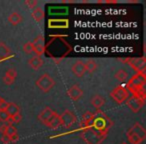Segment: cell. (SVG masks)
<instances>
[{"label": "cell", "mask_w": 146, "mask_h": 144, "mask_svg": "<svg viewBox=\"0 0 146 144\" xmlns=\"http://www.w3.org/2000/svg\"><path fill=\"white\" fill-rule=\"evenodd\" d=\"M112 122L101 110L94 113L86 112L80 122L81 138L87 144H101L107 137Z\"/></svg>", "instance_id": "1"}, {"label": "cell", "mask_w": 146, "mask_h": 144, "mask_svg": "<svg viewBox=\"0 0 146 144\" xmlns=\"http://www.w3.org/2000/svg\"><path fill=\"white\" fill-rule=\"evenodd\" d=\"M145 84H146V75L145 72L136 73L128 80L126 84V89L132 95L136 96H145Z\"/></svg>", "instance_id": "2"}, {"label": "cell", "mask_w": 146, "mask_h": 144, "mask_svg": "<svg viewBox=\"0 0 146 144\" xmlns=\"http://www.w3.org/2000/svg\"><path fill=\"white\" fill-rule=\"evenodd\" d=\"M146 137L145 128L140 123H134L127 131V139L130 144H141Z\"/></svg>", "instance_id": "3"}, {"label": "cell", "mask_w": 146, "mask_h": 144, "mask_svg": "<svg viewBox=\"0 0 146 144\" xmlns=\"http://www.w3.org/2000/svg\"><path fill=\"white\" fill-rule=\"evenodd\" d=\"M35 85L43 92H49L55 85V80L48 73L43 74L35 82Z\"/></svg>", "instance_id": "4"}, {"label": "cell", "mask_w": 146, "mask_h": 144, "mask_svg": "<svg viewBox=\"0 0 146 144\" xmlns=\"http://www.w3.org/2000/svg\"><path fill=\"white\" fill-rule=\"evenodd\" d=\"M110 96L117 104H122L124 102H126V100L128 99L130 94L124 86H117L111 91Z\"/></svg>", "instance_id": "5"}, {"label": "cell", "mask_w": 146, "mask_h": 144, "mask_svg": "<svg viewBox=\"0 0 146 144\" xmlns=\"http://www.w3.org/2000/svg\"><path fill=\"white\" fill-rule=\"evenodd\" d=\"M144 102H145V96L131 95L126 100V104H127L128 108H129L132 112H134V113H137V112L143 107Z\"/></svg>", "instance_id": "6"}, {"label": "cell", "mask_w": 146, "mask_h": 144, "mask_svg": "<svg viewBox=\"0 0 146 144\" xmlns=\"http://www.w3.org/2000/svg\"><path fill=\"white\" fill-rule=\"evenodd\" d=\"M123 62H126L129 66H131L134 70L140 73V72H145L146 69V59L144 56L138 57V58H127L124 59Z\"/></svg>", "instance_id": "7"}, {"label": "cell", "mask_w": 146, "mask_h": 144, "mask_svg": "<svg viewBox=\"0 0 146 144\" xmlns=\"http://www.w3.org/2000/svg\"><path fill=\"white\" fill-rule=\"evenodd\" d=\"M60 121L61 126H64L66 128H69L76 122V116L70 110H65L62 114H60Z\"/></svg>", "instance_id": "8"}, {"label": "cell", "mask_w": 146, "mask_h": 144, "mask_svg": "<svg viewBox=\"0 0 146 144\" xmlns=\"http://www.w3.org/2000/svg\"><path fill=\"white\" fill-rule=\"evenodd\" d=\"M56 113L55 111H53L51 108L49 107H45L44 109L42 110V111L39 113L38 115V119L39 121L41 122L42 124H44V125H48L49 121H50L51 119H52V117L54 116V114Z\"/></svg>", "instance_id": "9"}, {"label": "cell", "mask_w": 146, "mask_h": 144, "mask_svg": "<svg viewBox=\"0 0 146 144\" xmlns=\"http://www.w3.org/2000/svg\"><path fill=\"white\" fill-rule=\"evenodd\" d=\"M71 70H72V73L75 76H77V77H82L86 73L84 62L82 60H80V59L79 60H76L75 62L73 63Z\"/></svg>", "instance_id": "10"}, {"label": "cell", "mask_w": 146, "mask_h": 144, "mask_svg": "<svg viewBox=\"0 0 146 144\" xmlns=\"http://www.w3.org/2000/svg\"><path fill=\"white\" fill-rule=\"evenodd\" d=\"M67 94L70 97L71 100L73 101H77L83 96V90L79 87L78 85H73L67 90Z\"/></svg>", "instance_id": "11"}, {"label": "cell", "mask_w": 146, "mask_h": 144, "mask_svg": "<svg viewBox=\"0 0 146 144\" xmlns=\"http://www.w3.org/2000/svg\"><path fill=\"white\" fill-rule=\"evenodd\" d=\"M12 51L4 42H0V60H6L12 57Z\"/></svg>", "instance_id": "12"}, {"label": "cell", "mask_w": 146, "mask_h": 144, "mask_svg": "<svg viewBox=\"0 0 146 144\" xmlns=\"http://www.w3.org/2000/svg\"><path fill=\"white\" fill-rule=\"evenodd\" d=\"M49 28H67L68 27V20L67 19H52L49 20Z\"/></svg>", "instance_id": "13"}, {"label": "cell", "mask_w": 146, "mask_h": 144, "mask_svg": "<svg viewBox=\"0 0 146 144\" xmlns=\"http://www.w3.org/2000/svg\"><path fill=\"white\" fill-rule=\"evenodd\" d=\"M5 112L8 114L9 117H12V116L20 114V108H19V106L17 105V104H15L14 102H8Z\"/></svg>", "instance_id": "14"}, {"label": "cell", "mask_w": 146, "mask_h": 144, "mask_svg": "<svg viewBox=\"0 0 146 144\" xmlns=\"http://www.w3.org/2000/svg\"><path fill=\"white\" fill-rule=\"evenodd\" d=\"M43 63H44V62H43L42 58H41L40 56H37V55L32 56L28 60L29 66H30L32 69H34V70H37V69H39L40 67H42Z\"/></svg>", "instance_id": "15"}, {"label": "cell", "mask_w": 146, "mask_h": 144, "mask_svg": "<svg viewBox=\"0 0 146 144\" xmlns=\"http://www.w3.org/2000/svg\"><path fill=\"white\" fill-rule=\"evenodd\" d=\"M8 21L13 26H16V25L20 24V23L22 22V16H21V14L18 12H12L8 16Z\"/></svg>", "instance_id": "16"}, {"label": "cell", "mask_w": 146, "mask_h": 144, "mask_svg": "<svg viewBox=\"0 0 146 144\" xmlns=\"http://www.w3.org/2000/svg\"><path fill=\"white\" fill-rule=\"evenodd\" d=\"M91 104L97 110H100V108L105 104V99L101 95H94L91 99Z\"/></svg>", "instance_id": "17"}, {"label": "cell", "mask_w": 146, "mask_h": 144, "mask_svg": "<svg viewBox=\"0 0 146 144\" xmlns=\"http://www.w3.org/2000/svg\"><path fill=\"white\" fill-rule=\"evenodd\" d=\"M44 11L41 7H36V8L33 9L32 11V17L34 18L35 21L37 22H41V21L44 19Z\"/></svg>", "instance_id": "18"}, {"label": "cell", "mask_w": 146, "mask_h": 144, "mask_svg": "<svg viewBox=\"0 0 146 144\" xmlns=\"http://www.w3.org/2000/svg\"><path fill=\"white\" fill-rule=\"evenodd\" d=\"M47 126H48L50 129H53V130H55V129H57L58 127H60V126H61L60 116H59L57 113H55L54 116L52 117V119L49 121V123H48V125H47Z\"/></svg>", "instance_id": "19"}, {"label": "cell", "mask_w": 146, "mask_h": 144, "mask_svg": "<svg viewBox=\"0 0 146 144\" xmlns=\"http://www.w3.org/2000/svg\"><path fill=\"white\" fill-rule=\"evenodd\" d=\"M84 65H85L86 72H88V73H93L97 69V63L93 59H88L86 62H84Z\"/></svg>", "instance_id": "20"}, {"label": "cell", "mask_w": 146, "mask_h": 144, "mask_svg": "<svg viewBox=\"0 0 146 144\" xmlns=\"http://www.w3.org/2000/svg\"><path fill=\"white\" fill-rule=\"evenodd\" d=\"M114 77L120 82H123L125 81L126 79L128 78V73L127 71L124 70V69H119V70L116 71V73L114 74Z\"/></svg>", "instance_id": "21"}, {"label": "cell", "mask_w": 146, "mask_h": 144, "mask_svg": "<svg viewBox=\"0 0 146 144\" xmlns=\"http://www.w3.org/2000/svg\"><path fill=\"white\" fill-rule=\"evenodd\" d=\"M15 134H17V129L16 127H15L14 125H12V124H7V128L6 130H5V133L2 134V135H5V136H13L15 135Z\"/></svg>", "instance_id": "22"}, {"label": "cell", "mask_w": 146, "mask_h": 144, "mask_svg": "<svg viewBox=\"0 0 146 144\" xmlns=\"http://www.w3.org/2000/svg\"><path fill=\"white\" fill-rule=\"evenodd\" d=\"M33 46H45V38L43 35H38L33 41H31Z\"/></svg>", "instance_id": "23"}, {"label": "cell", "mask_w": 146, "mask_h": 144, "mask_svg": "<svg viewBox=\"0 0 146 144\" xmlns=\"http://www.w3.org/2000/svg\"><path fill=\"white\" fill-rule=\"evenodd\" d=\"M23 51H24L26 54H30V53L33 52V44L31 41L26 42L24 45H23Z\"/></svg>", "instance_id": "24"}, {"label": "cell", "mask_w": 146, "mask_h": 144, "mask_svg": "<svg viewBox=\"0 0 146 144\" xmlns=\"http://www.w3.org/2000/svg\"><path fill=\"white\" fill-rule=\"evenodd\" d=\"M5 76L12 78V79H15V78H16V76H17V71H16V69H15V68L8 69V70L6 71V73H5Z\"/></svg>", "instance_id": "25"}, {"label": "cell", "mask_w": 146, "mask_h": 144, "mask_svg": "<svg viewBox=\"0 0 146 144\" xmlns=\"http://www.w3.org/2000/svg\"><path fill=\"white\" fill-rule=\"evenodd\" d=\"M25 5L28 6V8L30 9H34L37 7V4H38V1L37 0H26L25 1Z\"/></svg>", "instance_id": "26"}, {"label": "cell", "mask_w": 146, "mask_h": 144, "mask_svg": "<svg viewBox=\"0 0 146 144\" xmlns=\"http://www.w3.org/2000/svg\"><path fill=\"white\" fill-rule=\"evenodd\" d=\"M21 115L20 114H18V115H15V116H12V117H9V121L11 124L12 123H19V122L21 121Z\"/></svg>", "instance_id": "27"}, {"label": "cell", "mask_w": 146, "mask_h": 144, "mask_svg": "<svg viewBox=\"0 0 146 144\" xmlns=\"http://www.w3.org/2000/svg\"><path fill=\"white\" fill-rule=\"evenodd\" d=\"M7 104H8V102L5 101L3 98L0 100V112H3V111H5V110H6Z\"/></svg>", "instance_id": "28"}, {"label": "cell", "mask_w": 146, "mask_h": 144, "mask_svg": "<svg viewBox=\"0 0 146 144\" xmlns=\"http://www.w3.org/2000/svg\"><path fill=\"white\" fill-rule=\"evenodd\" d=\"M0 120H1V121H5V122L9 121V116L5 111L0 112Z\"/></svg>", "instance_id": "29"}, {"label": "cell", "mask_w": 146, "mask_h": 144, "mask_svg": "<svg viewBox=\"0 0 146 144\" xmlns=\"http://www.w3.org/2000/svg\"><path fill=\"white\" fill-rule=\"evenodd\" d=\"M15 81V79H12V78L10 77H7V76H4L3 77V82H4L6 85H11V84H13Z\"/></svg>", "instance_id": "30"}, {"label": "cell", "mask_w": 146, "mask_h": 144, "mask_svg": "<svg viewBox=\"0 0 146 144\" xmlns=\"http://www.w3.org/2000/svg\"><path fill=\"white\" fill-rule=\"evenodd\" d=\"M6 128H7V124H3V125H1L0 126V132H1L2 134H4Z\"/></svg>", "instance_id": "31"}, {"label": "cell", "mask_w": 146, "mask_h": 144, "mask_svg": "<svg viewBox=\"0 0 146 144\" xmlns=\"http://www.w3.org/2000/svg\"><path fill=\"white\" fill-rule=\"evenodd\" d=\"M121 144H127V143H125V142H123V143H121Z\"/></svg>", "instance_id": "32"}, {"label": "cell", "mask_w": 146, "mask_h": 144, "mask_svg": "<svg viewBox=\"0 0 146 144\" xmlns=\"http://www.w3.org/2000/svg\"><path fill=\"white\" fill-rule=\"evenodd\" d=\"M1 99H2V98H1V97H0V100H1Z\"/></svg>", "instance_id": "33"}, {"label": "cell", "mask_w": 146, "mask_h": 144, "mask_svg": "<svg viewBox=\"0 0 146 144\" xmlns=\"http://www.w3.org/2000/svg\"><path fill=\"white\" fill-rule=\"evenodd\" d=\"M0 122H1V120H0Z\"/></svg>", "instance_id": "34"}]
</instances>
